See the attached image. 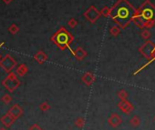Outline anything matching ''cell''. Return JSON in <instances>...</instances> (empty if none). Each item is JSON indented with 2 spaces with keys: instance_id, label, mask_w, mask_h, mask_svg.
I'll return each mask as SVG.
<instances>
[{
  "instance_id": "1",
  "label": "cell",
  "mask_w": 155,
  "mask_h": 130,
  "mask_svg": "<svg viewBox=\"0 0 155 130\" xmlns=\"http://www.w3.org/2000/svg\"><path fill=\"white\" fill-rule=\"evenodd\" d=\"M137 9L128 0H117L111 8L110 17L122 29L126 28L132 22Z\"/></svg>"
},
{
  "instance_id": "2",
  "label": "cell",
  "mask_w": 155,
  "mask_h": 130,
  "mask_svg": "<svg viewBox=\"0 0 155 130\" xmlns=\"http://www.w3.org/2000/svg\"><path fill=\"white\" fill-rule=\"evenodd\" d=\"M132 22L139 28H151L155 25V6L150 1H145L137 8Z\"/></svg>"
},
{
  "instance_id": "3",
  "label": "cell",
  "mask_w": 155,
  "mask_h": 130,
  "mask_svg": "<svg viewBox=\"0 0 155 130\" xmlns=\"http://www.w3.org/2000/svg\"><path fill=\"white\" fill-rule=\"evenodd\" d=\"M50 40L58 47L59 49H70V45L74 40V37L69 33L66 27H60L59 29L52 35Z\"/></svg>"
},
{
  "instance_id": "4",
  "label": "cell",
  "mask_w": 155,
  "mask_h": 130,
  "mask_svg": "<svg viewBox=\"0 0 155 130\" xmlns=\"http://www.w3.org/2000/svg\"><path fill=\"white\" fill-rule=\"evenodd\" d=\"M154 49H155V44L151 40H146V42L143 45H141L139 47L138 51L140 54H141L149 61L151 58V56L153 54Z\"/></svg>"
},
{
  "instance_id": "5",
  "label": "cell",
  "mask_w": 155,
  "mask_h": 130,
  "mask_svg": "<svg viewBox=\"0 0 155 130\" xmlns=\"http://www.w3.org/2000/svg\"><path fill=\"white\" fill-rule=\"evenodd\" d=\"M84 17L89 21L90 22L91 24H94L96 22L100 17H101V14H100V11H99L97 9L96 6H94L93 5H91L85 12L84 14H83Z\"/></svg>"
},
{
  "instance_id": "6",
  "label": "cell",
  "mask_w": 155,
  "mask_h": 130,
  "mask_svg": "<svg viewBox=\"0 0 155 130\" xmlns=\"http://www.w3.org/2000/svg\"><path fill=\"white\" fill-rule=\"evenodd\" d=\"M118 108L125 115H130L134 110V105L130 103L128 99L121 100L120 102L118 103Z\"/></svg>"
},
{
  "instance_id": "7",
  "label": "cell",
  "mask_w": 155,
  "mask_h": 130,
  "mask_svg": "<svg viewBox=\"0 0 155 130\" xmlns=\"http://www.w3.org/2000/svg\"><path fill=\"white\" fill-rule=\"evenodd\" d=\"M108 124L110 125V126L113 128H117L118 126H120L122 124V118L119 114L112 113L108 118Z\"/></svg>"
},
{
  "instance_id": "8",
  "label": "cell",
  "mask_w": 155,
  "mask_h": 130,
  "mask_svg": "<svg viewBox=\"0 0 155 130\" xmlns=\"http://www.w3.org/2000/svg\"><path fill=\"white\" fill-rule=\"evenodd\" d=\"M0 65H1L7 71H9V70H11L12 68L15 66L16 61L9 55H7L5 56V58L1 61V63H0Z\"/></svg>"
},
{
  "instance_id": "9",
  "label": "cell",
  "mask_w": 155,
  "mask_h": 130,
  "mask_svg": "<svg viewBox=\"0 0 155 130\" xmlns=\"http://www.w3.org/2000/svg\"><path fill=\"white\" fill-rule=\"evenodd\" d=\"M81 81L88 87H90L93 85V83L96 81V76L91 72H86L82 75Z\"/></svg>"
},
{
  "instance_id": "10",
  "label": "cell",
  "mask_w": 155,
  "mask_h": 130,
  "mask_svg": "<svg viewBox=\"0 0 155 130\" xmlns=\"http://www.w3.org/2000/svg\"><path fill=\"white\" fill-rule=\"evenodd\" d=\"M75 58L77 59L78 61H82L83 59H84L87 56H88V53L87 51L83 48L81 46H77V48L75 49L74 51V55Z\"/></svg>"
},
{
  "instance_id": "11",
  "label": "cell",
  "mask_w": 155,
  "mask_h": 130,
  "mask_svg": "<svg viewBox=\"0 0 155 130\" xmlns=\"http://www.w3.org/2000/svg\"><path fill=\"white\" fill-rule=\"evenodd\" d=\"M34 58H35V60L37 61L38 63L39 64H43L47 61V56L43 52V51H39L37 54H36L34 56Z\"/></svg>"
},
{
  "instance_id": "12",
  "label": "cell",
  "mask_w": 155,
  "mask_h": 130,
  "mask_svg": "<svg viewBox=\"0 0 155 130\" xmlns=\"http://www.w3.org/2000/svg\"><path fill=\"white\" fill-rule=\"evenodd\" d=\"M86 124V121H85V118L82 117V116H79L76 118V120L74 122V125L78 127V128H83L84 127Z\"/></svg>"
},
{
  "instance_id": "13",
  "label": "cell",
  "mask_w": 155,
  "mask_h": 130,
  "mask_svg": "<svg viewBox=\"0 0 155 130\" xmlns=\"http://www.w3.org/2000/svg\"><path fill=\"white\" fill-rule=\"evenodd\" d=\"M121 32H122V28L119 27V26H117V25L111 27V29H110L111 35H112V37H114V38L115 37H118V35L121 34Z\"/></svg>"
},
{
  "instance_id": "14",
  "label": "cell",
  "mask_w": 155,
  "mask_h": 130,
  "mask_svg": "<svg viewBox=\"0 0 155 130\" xmlns=\"http://www.w3.org/2000/svg\"><path fill=\"white\" fill-rule=\"evenodd\" d=\"M153 61H155V49H154V51H153V54H152V56H151V58L150 59V60H149V61H148V62H147L146 64H144V65L142 66L141 67H140V68H139L138 70H136L135 72L133 73V75H137V74H138L139 72H140V71H141L142 69H144V68H145L146 66H149V65H150L151 63H152Z\"/></svg>"
},
{
  "instance_id": "15",
  "label": "cell",
  "mask_w": 155,
  "mask_h": 130,
  "mask_svg": "<svg viewBox=\"0 0 155 130\" xmlns=\"http://www.w3.org/2000/svg\"><path fill=\"white\" fill-rule=\"evenodd\" d=\"M140 123H141L140 118L138 116H132V118H130V124L132 125L133 127H138V126H140Z\"/></svg>"
},
{
  "instance_id": "16",
  "label": "cell",
  "mask_w": 155,
  "mask_h": 130,
  "mask_svg": "<svg viewBox=\"0 0 155 130\" xmlns=\"http://www.w3.org/2000/svg\"><path fill=\"white\" fill-rule=\"evenodd\" d=\"M117 96L121 100H126L129 98V93L125 89H121L117 93Z\"/></svg>"
},
{
  "instance_id": "17",
  "label": "cell",
  "mask_w": 155,
  "mask_h": 130,
  "mask_svg": "<svg viewBox=\"0 0 155 130\" xmlns=\"http://www.w3.org/2000/svg\"><path fill=\"white\" fill-rule=\"evenodd\" d=\"M140 37H141L142 38H143L144 40H149L150 38L151 37V32L148 30V28H145V29H143V30L141 31Z\"/></svg>"
},
{
  "instance_id": "18",
  "label": "cell",
  "mask_w": 155,
  "mask_h": 130,
  "mask_svg": "<svg viewBox=\"0 0 155 130\" xmlns=\"http://www.w3.org/2000/svg\"><path fill=\"white\" fill-rule=\"evenodd\" d=\"M100 14L101 16H103L104 17H110L111 15V8L108 6H103L102 9L100 10Z\"/></svg>"
},
{
  "instance_id": "19",
  "label": "cell",
  "mask_w": 155,
  "mask_h": 130,
  "mask_svg": "<svg viewBox=\"0 0 155 130\" xmlns=\"http://www.w3.org/2000/svg\"><path fill=\"white\" fill-rule=\"evenodd\" d=\"M8 31H9V33L12 34V35H16V34L18 33L19 27L16 25V24H12V25H11V26L9 27V28H8Z\"/></svg>"
},
{
  "instance_id": "20",
  "label": "cell",
  "mask_w": 155,
  "mask_h": 130,
  "mask_svg": "<svg viewBox=\"0 0 155 130\" xmlns=\"http://www.w3.org/2000/svg\"><path fill=\"white\" fill-rule=\"evenodd\" d=\"M27 71H28V67L25 66V65H21L18 68H17V74L19 76H24L26 73H27Z\"/></svg>"
},
{
  "instance_id": "21",
  "label": "cell",
  "mask_w": 155,
  "mask_h": 130,
  "mask_svg": "<svg viewBox=\"0 0 155 130\" xmlns=\"http://www.w3.org/2000/svg\"><path fill=\"white\" fill-rule=\"evenodd\" d=\"M78 24H79V22L74 18V17H72V18H70L69 20H68V27H71V28H74V27H76L77 26H78Z\"/></svg>"
},
{
  "instance_id": "22",
  "label": "cell",
  "mask_w": 155,
  "mask_h": 130,
  "mask_svg": "<svg viewBox=\"0 0 155 130\" xmlns=\"http://www.w3.org/2000/svg\"><path fill=\"white\" fill-rule=\"evenodd\" d=\"M49 108H50V105L47 102H44L43 104L40 105V109L43 110V111H47V110H49Z\"/></svg>"
},
{
  "instance_id": "23",
  "label": "cell",
  "mask_w": 155,
  "mask_h": 130,
  "mask_svg": "<svg viewBox=\"0 0 155 130\" xmlns=\"http://www.w3.org/2000/svg\"><path fill=\"white\" fill-rule=\"evenodd\" d=\"M2 1H3L6 5H9L12 1H13V0H2Z\"/></svg>"
},
{
  "instance_id": "24",
  "label": "cell",
  "mask_w": 155,
  "mask_h": 130,
  "mask_svg": "<svg viewBox=\"0 0 155 130\" xmlns=\"http://www.w3.org/2000/svg\"><path fill=\"white\" fill-rule=\"evenodd\" d=\"M3 44H4V43H1V44H0V47H1V46H3Z\"/></svg>"
},
{
  "instance_id": "25",
  "label": "cell",
  "mask_w": 155,
  "mask_h": 130,
  "mask_svg": "<svg viewBox=\"0 0 155 130\" xmlns=\"http://www.w3.org/2000/svg\"><path fill=\"white\" fill-rule=\"evenodd\" d=\"M154 120H155V116H154Z\"/></svg>"
}]
</instances>
